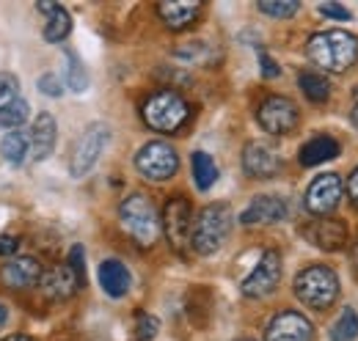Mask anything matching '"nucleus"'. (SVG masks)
Segmentation results:
<instances>
[{
    "label": "nucleus",
    "mask_w": 358,
    "mask_h": 341,
    "mask_svg": "<svg viewBox=\"0 0 358 341\" xmlns=\"http://www.w3.org/2000/svg\"><path fill=\"white\" fill-rule=\"evenodd\" d=\"M306 55L320 69L342 75L358 61V39L348 31H320L306 42Z\"/></svg>",
    "instance_id": "1"
},
{
    "label": "nucleus",
    "mask_w": 358,
    "mask_h": 341,
    "mask_svg": "<svg viewBox=\"0 0 358 341\" xmlns=\"http://www.w3.org/2000/svg\"><path fill=\"white\" fill-rule=\"evenodd\" d=\"M119 223L133 237L138 248H155V242L160 240V231H163L155 201L143 193H130L119 204Z\"/></svg>",
    "instance_id": "2"
},
{
    "label": "nucleus",
    "mask_w": 358,
    "mask_h": 341,
    "mask_svg": "<svg viewBox=\"0 0 358 341\" xmlns=\"http://www.w3.org/2000/svg\"><path fill=\"white\" fill-rule=\"evenodd\" d=\"M231 223H234V215H231L229 204H224V201L207 204L193 223L190 248L199 256H213L215 251H221L229 231H231Z\"/></svg>",
    "instance_id": "3"
},
{
    "label": "nucleus",
    "mask_w": 358,
    "mask_h": 341,
    "mask_svg": "<svg viewBox=\"0 0 358 341\" xmlns=\"http://www.w3.org/2000/svg\"><path fill=\"white\" fill-rule=\"evenodd\" d=\"M143 124L160 135H174L187 124L190 119V105L179 96L177 91H155L143 105H141Z\"/></svg>",
    "instance_id": "4"
},
{
    "label": "nucleus",
    "mask_w": 358,
    "mask_h": 341,
    "mask_svg": "<svg viewBox=\"0 0 358 341\" xmlns=\"http://www.w3.org/2000/svg\"><path fill=\"white\" fill-rule=\"evenodd\" d=\"M292 289L303 305H309L314 311H325L339 298V275L325 264H312L295 275Z\"/></svg>",
    "instance_id": "5"
},
{
    "label": "nucleus",
    "mask_w": 358,
    "mask_h": 341,
    "mask_svg": "<svg viewBox=\"0 0 358 341\" xmlns=\"http://www.w3.org/2000/svg\"><path fill=\"white\" fill-rule=\"evenodd\" d=\"M160 226H163V234H166L171 251L179 256L187 254L190 234H193V207L185 196H171L166 201L163 215H160Z\"/></svg>",
    "instance_id": "6"
},
{
    "label": "nucleus",
    "mask_w": 358,
    "mask_h": 341,
    "mask_svg": "<svg viewBox=\"0 0 358 341\" xmlns=\"http://www.w3.org/2000/svg\"><path fill=\"white\" fill-rule=\"evenodd\" d=\"M135 168L149 182H166L179 170V154L166 140H149L135 154Z\"/></svg>",
    "instance_id": "7"
},
{
    "label": "nucleus",
    "mask_w": 358,
    "mask_h": 341,
    "mask_svg": "<svg viewBox=\"0 0 358 341\" xmlns=\"http://www.w3.org/2000/svg\"><path fill=\"white\" fill-rule=\"evenodd\" d=\"M281 273H284V264H281V254L278 251H265L259 256L257 267L248 273V278L243 281L240 292L251 300H262L273 295L281 284Z\"/></svg>",
    "instance_id": "8"
},
{
    "label": "nucleus",
    "mask_w": 358,
    "mask_h": 341,
    "mask_svg": "<svg viewBox=\"0 0 358 341\" xmlns=\"http://www.w3.org/2000/svg\"><path fill=\"white\" fill-rule=\"evenodd\" d=\"M108 140H110V127H108V124H91V127L78 138V143H75L72 163H69L72 176H78V179L86 176V173L96 166V160L102 157Z\"/></svg>",
    "instance_id": "9"
},
{
    "label": "nucleus",
    "mask_w": 358,
    "mask_h": 341,
    "mask_svg": "<svg viewBox=\"0 0 358 341\" xmlns=\"http://www.w3.org/2000/svg\"><path fill=\"white\" fill-rule=\"evenodd\" d=\"M301 234H303V240L312 242L314 248L328 251V254L342 251V248L350 242V228H348V223H342V220H336V217H314V220L301 226Z\"/></svg>",
    "instance_id": "10"
},
{
    "label": "nucleus",
    "mask_w": 358,
    "mask_h": 341,
    "mask_svg": "<svg viewBox=\"0 0 358 341\" xmlns=\"http://www.w3.org/2000/svg\"><path fill=\"white\" fill-rule=\"evenodd\" d=\"M298 105L289 96H268L259 110H257V122L259 127L270 135H287L298 127Z\"/></svg>",
    "instance_id": "11"
},
{
    "label": "nucleus",
    "mask_w": 358,
    "mask_h": 341,
    "mask_svg": "<svg viewBox=\"0 0 358 341\" xmlns=\"http://www.w3.org/2000/svg\"><path fill=\"white\" fill-rule=\"evenodd\" d=\"M345 184L336 173H320L306 190V210L317 217H328L339 207Z\"/></svg>",
    "instance_id": "12"
},
{
    "label": "nucleus",
    "mask_w": 358,
    "mask_h": 341,
    "mask_svg": "<svg viewBox=\"0 0 358 341\" xmlns=\"http://www.w3.org/2000/svg\"><path fill=\"white\" fill-rule=\"evenodd\" d=\"M314 328L301 311H281L268 322L265 341H312Z\"/></svg>",
    "instance_id": "13"
},
{
    "label": "nucleus",
    "mask_w": 358,
    "mask_h": 341,
    "mask_svg": "<svg viewBox=\"0 0 358 341\" xmlns=\"http://www.w3.org/2000/svg\"><path fill=\"white\" fill-rule=\"evenodd\" d=\"M42 273L45 270H42V261L36 256H14L3 264L0 281L8 289H31V286H39Z\"/></svg>",
    "instance_id": "14"
},
{
    "label": "nucleus",
    "mask_w": 358,
    "mask_h": 341,
    "mask_svg": "<svg viewBox=\"0 0 358 341\" xmlns=\"http://www.w3.org/2000/svg\"><path fill=\"white\" fill-rule=\"evenodd\" d=\"M243 170L251 176V179H270L281 170V157L278 152L262 143V140H251L243 152Z\"/></svg>",
    "instance_id": "15"
},
{
    "label": "nucleus",
    "mask_w": 358,
    "mask_h": 341,
    "mask_svg": "<svg viewBox=\"0 0 358 341\" xmlns=\"http://www.w3.org/2000/svg\"><path fill=\"white\" fill-rule=\"evenodd\" d=\"M39 289H42V295H45L47 300L61 303V300H69L78 289H83V286H80V281H78V275L72 273L69 264H58V267L42 273Z\"/></svg>",
    "instance_id": "16"
},
{
    "label": "nucleus",
    "mask_w": 358,
    "mask_h": 341,
    "mask_svg": "<svg viewBox=\"0 0 358 341\" xmlns=\"http://www.w3.org/2000/svg\"><path fill=\"white\" fill-rule=\"evenodd\" d=\"M287 201L278 198V196H257L245 210L240 215V223L243 226H270V223H278L287 217Z\"/></svg>",
    "instance_id": "17"
},
{
    "label": "nucleus",
    "mask_w": 358,
    "mask_h": 341,
    "mask_svg": "<svg viewBox=\"0 0 358 341\" xmlns=\"http://www.w3.org/2000/svg\"><path fill=\"white\" fill-rule=\"evenodd\" d=\"M55 140H58V124L50 113H39L34 127H31V138H28V146H31V160L34 163H42L52 154L55 149Z\"/></svg>",
    "instance_id": "18"
},
{
    "label": "nucleus",
    "mask_w": 358,
    "mask_h": 341,
    "mask_svg": "<svg viewBox=\"0 0 358 341\" xmlns=\"http://www.w3.org/2000/svg\"><path fill=\"white\" fill-rule=\"evenodd\" d=\"M201 3L199 0H166V3H157V14L163 20L166 28L171 31H185L187 25L196 22V17L201 14Z\"/></svg>",
    "instance_id": "19"
},
{
    "label": "nucleus",
    "mask_w": 358,
    "mask_h": 341,
    "mask_svg": "<svg viewBox=\"0 0 358 341\" xmlns=\"http://www.w3.org/2000/svg\"><path fill=\"white\" fill-rule=\"evenodd\" d=\"M130 284H133V275L119 259H105L99 264V286L105 289V295L124 298L130 292Z\"/></svg>",
    "instance_id": "20"
},
{
    "label": "nucleus",
    "mask_w": 358,
    "mask_h": 341,
    "mask_svg": "<svg viewBox=\"0 0 358 341\" xmlns=\"http://www.w3.org/2000/svg\"><path fill=\"white\" fill-rule=\"evenodd\" d=\"M334 157H339V143L331 135H317L309 143H303V149H301V166H306V168L328 163Z\"/></svg>",
    "instance_id": "21"
},
{
    "label": "nucleus",
    "mask_w": 358,
    "mask_h": 341,
    "mask_svg": "<svg viewBox=\"0 0 358 341\" xmlns=\"http://www.w3.org/2000/svg\"><path fill=\"white\" fill-rule=\"evenodd\" d=\"M190 166H193V179H196V187L207 193V190L215 184V179H218V166H215V160H213L207 152H193Z\"/></svg>",
    "instance_id": "22"
},
{
    "label": "nucleus",
    "mask_w": 358,
    "mask_h": 341,
    "mask_svg": "<svg viewBox=\"0 0 358 341\" xmlns=\"http://www.w3.org/2000/svg\"><path fill=\"white\" fill-rule=\"evenodd\" d=\"M28 152H31L28 135H22V132H8V135H3V140H0V154H3L6 163L20 166V163L28 157Z\"/></svg>",
    "instance_id": "23"
},
{
    "label": "nucleus",
    "mask_w": 358,
    "mask_h": 341,
    "mask_svg": "<svg viewBox=\"0 0 358 341\" xmlns=\"http://www.w3.org/2000/svg\"><path fill=\"white\" fill-rule=\"evenodd\" d=\"M298 85H301L303 96H306L309 102H314V105H322V102H328V96H331V85H328V80H325L322 75L303 72V75L298 78Z\"/></svg>",
    "instance_id": "24"
},
{
    "label": "nucleus",
    "mask_w": 358,
    "mask_h": 341,
    "mask_svg": "<svg viewBox=\"0 0 358 341\" xmlns=\"http://www.w3.org/2000/svg\"><path fill=\"white\" fill-rule=\"evenodd\" d=\"M72 34V17H69V11L61 6L52 17H47V25H45V42L50 44H58L64 42L66 36Z\"/></svg>",
    "instance_id": "25"
},
{
    "label": "nucleus",
    "mask_w": 358,
    "mask_h": 341,
    "mask_svg": "<svg viewBox=\"0 0 358 341\" xmlns=\"http://www.w3.org/2000/svg\"><path fill=\"white\" fill-rule=\"evenodd\" d=\"M358 336V314L348 305L331 328V341H353Z\"/></svg>",
    "instance_id": "26"
},
{
    "label": "nucleus",
    "mask_w": 358,
    "mask_h": 341,
    "mask_svg": "<svg viewBox=\"0 0 358 341\" xmlns=\"http://www.w3.org/2000/svg\"><path fill=\"white\" fill-rule=\"evenodd\" d=\"M66 85L75 91V94H83L86 88H89V72L83 69V64H80V58L75 55V52H66Z\"/></svg>",
    "instance_id": "27"
},
{
    "label": "nucleus",
    "mask_w": 358,
    "mask_h": 341,
    "mask_svg": "<svg viewBox=\"0 0 358 341\" xmlns=\"http://www.w3.org/2000/svg\"><path fill=\"white\" fill-rule=\"evenodd\" d=\"M28 113H31V110H28V102L20 96L11 108H6V110L0 113V127L14 129V127H20V124H25V122H28Z\"/></svg>",
    "instance_id": "28"
},
{
    "label": "nucleus",
    "mask_w": 358,
    "mask_h": 341,
    "mask_svg": "<svg viewBox=\"0 0 358 341\" xmlns=\"http://www.w3.org/2000/svg\"><path fill=\"white\" fill-rule=\"evenodd\" d=\"M17 99H20V83H17V78L8 75V72H0V113L6 108H11Z\"/></svg>",
    "instance_id": "29"
},
{
    "label": "nucleus",
    "mask_w": 358,
    "mask_h": 341,
    "mask_svg": "<svg viewBox=\"0 0 358 341\" xmlns=\"http://www.w3.org/2000/svg\"><path fill=\"white\" fill-rule=\"evenodd\" d=\"M298 8H301L298 0H278V3H268L265 0V3H259V11L273 17V20H287V17L298 14Z\"/></svg>",
    "instance_id": "30"
},
{
    "label": "nucleus",
    "mask_w": 358,
    "mask_h": 341,
    "mask_svg": "<svg viewBox=\"0 0 358 341\" xmlns=\"http://www.w3.org/2000/svg\"><path fill=\"white\" fill-rule=\"evenodd\" d=\"M157 328H160L157 317H152V314H138V319H135V341H152L157 336Z\"/></svg>",
    "instance_id": "31"
},
{
    "label": "nucleus",
    "mask_w": 358,
    "mask_h": 341,
    "mask_svg": "<svg viewBox=\"0 0 358 341\" xmlns=\"http://www.w3.org/2000/svg\"><path fill=\"white\" fill-rule=\"evenodd\" d=\"M207 55H210V47H207V44H201V42L190 44V47H179L177 50V58L187 61V64H201Z\"/></svg>",
    "instance_id": "32"
},
{
    "label": "nucleus",
    "mask_w": 358,
    "mask_h": 341,
    "mask_svg": "<svg viewBox=\"0 0 358 341\" xmlns=\"http://www.w3.org/2000/svg\"><path fill=\"white\" fill-rule=\"evenodd\" d=\"M69 267H72V273L78 275L80 286H86V254H83V245H75V248L69 251Z\"/></svg>",
    "instance_id": "33"
},
{
    "label": "nucleus",
    "mask_w": 358,
    "mask_h": 341,
    "mask_svg": "<svg viewBox=\"0 0 358 341\" xmlns=\"http://www.w3.org/2000/svg\"><path fill=\"white\" fill-rule=\"evenodd\" d=\"M39 91H42L45 96H61V94H64V85H61V80H58L52 72H47V75L39 78Z\"/></svg>",
    "instance_id": "34"
},
{
    "label": "nucleus",
    "mask_w": 358,
    "mask_h": 341,
    "mask_svg": "<svg viewBox=\"0 0 358 341\" xmlns=\"http://www.w3.org/2000/svg\"><path fill=\"white\" fill-rule=\"evenodd\" d=\"M317 8H320V14L328 17V20H339V22H342V20H350V11H348L345 6H339V3H320Z\"/></svg>",
    "instance_id": "35"
},
{
    "label": "nucleus",
    "mask_w": 358,
    "mask_h": 341,
    "mask_svg": "<svg viewBox=\"0 0 358 341\" xmlns=\"http://www.w3.org/2000/svg\"><path fill=\"white\" fill-rule=\"evenodd\" d=\"M259 69H262V78H265V80H273V78H278V75H281V66L270 58L265 50L259 52Z\"/></svg>",
    "instance_id": "36"
},
{
    "label": "nucleus",
    "mask_w": 358,
    "mask_h": 341,
    "mask_svg": "<svg viewBox=\"0 0 358 341\" xmlns=\"http://www.w3.org/2000/svg\"><path fill=\"white\" fill-rule=\"evenodd\" d=\"M17 248H20V240H17V237H11V234H3V237H0V256L14 259Z\"/></svg>",
    "instance_id": "37"
},
{
    "label": "nucleus",
    "mask_w": 358,
    "mask_h": 341,
    "mask_svg": "<svg viewBox=\"0 0 358 341\" xmlns=\"http://www.w3.org/2000/svg\"><path fill=\"white\" fill-rule=\"evenodd\" d=\"M348 198L358 207V168L353 170L350 179H348Z\"/></svg>",
    "instance_id": "38"
},
{
    "label": "nucleus",
    "mask_w": 358,
    "mask_h": 341,
    "mask_svg": "<svg viewBox=\"0 0 358 341\" xmlns=\"http://www.w3.org/2000/svg\"><path fill=\"white\" fill-rule=\"evenodd\" d=\"M350 122H353V127L358 129V88L353 91V105H350Z\"/></svg>",
    "instance_id": "39"
},
{
    "label": "nucleus",
    "mask_w": 358,
    "mask_h": 341,
    "mask_svg": "<svg viewBox=\"0 0 358 341\" xmlns=\"http://www.w3.org/2000/svg\"><path fill=\"white\" fill-rule=\"evenodd\" d=\"M6 319H8V314H6V308H3V303H0V328L6 325Z\"/></svg>",
    "instance_id": "40"
},
{
    "label": "nucleus",
    "mask_w": 358,
    "mask_h": 341,
    "mask_svg": "<svg viewBox=\"0 0 358 341\" xmlns=\"http://www.w3.org/2000/svg\"><path fill=\"white\" fill-rule=\"evenodd\" d=\"M3 341H36V339H31V336H8V339Z\"/></svg>",
    "instance_id": "41"
},
{
    "label": "nucleus",
    "mask_w": 358,
    "mask_h": 341,
    "mask_svg": "<svg viewBox=\"0 0 358 341\" xmlns=\"http://www.w3.org/2000/svg\"><path fill=\"white\" fill-rule=\"evenodd\" d=\"M237 341H254V339H237Z\"/></svg>",
    "instance_id": "42"
}]
</instances>
